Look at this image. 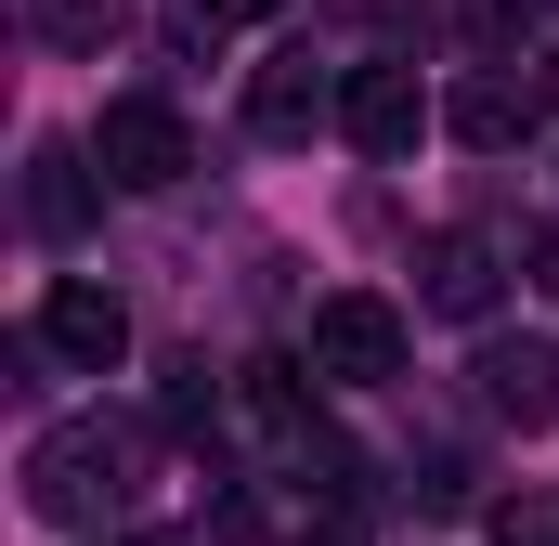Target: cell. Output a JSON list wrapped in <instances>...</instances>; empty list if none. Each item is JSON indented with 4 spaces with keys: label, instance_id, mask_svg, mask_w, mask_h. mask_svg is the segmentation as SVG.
Returning a JSON list of instances; mask_svg holds the SVG:
<instances>
[{
    "label": "cell",
    "instance_id": "obj_4",
    "mask_svg": "<svg viewBox=\"0 0 559 546\" xmlns=\"http://www.w3.org/2000/svg\"><path fill=\"white\" fill-rule=\"evenodd\" d=\"M338 131L365 143V156H417V143H429L417 66H352V79H338Z\"/></svg>",
    "mask_w": 559,
    "mask_h": 546
},
{
    "label": "cell",
    "instance_id": "obj_8",
    "mask_svg": "<svg viewBox=\"0 0 559 546\" xmlns=\"http://www.w3.org/2000/svg\"><path fill=\"white\" fill-rule=\"evenodd\" d=\"M312 118H338V92L312 79V52H274V66L248 79V131H261V143H299Z\"/></svg>",
    "mask_w": 559,
    "mask_h": 546
},
{
    "label": "cell",
    "instance_id": "obj_13",
    "mask_svg": "<svg viewBox=\"0 0 559 546\" xmlns=\"http://www.w3.org/2000/svg\"><path fill=\"white\" fill-rule=\"evenodd\" d=\"M209 26H261V13H286V0H195Z\"/></svg>",
    "mask_w": 559,
    "mask_h": 546
},
{
    "label": "cell",
    "instance_id": "obj_7",
    "mask_svg": "<svg viewBox=\"0 0 559 546\" xmlns=\"http://www.w3.org/2000/svg\"><path fill=\"white\" fill-rule=\"evenodd\" d=\"M468 378H481V404L508 416V429H547V416H559V352H547V339H481Z\"/></svg>",
    "mask_w": 559,
    "mask_h": 546
},
{
    "label": "cell",
    "instance_id": "obj_14",
    "mask_svg": "<svg viewBox=\"0 0 559 546\" xmlns=\"http://www.w3.org/2000/svg\"><path fill=\"white\" fill-rule=\"evenodd\" d=\"M118 546H182V534H118Z\"/></svg>",
    "mask_w": 559,
    "mask_h": 546
},
{
    "label": "cell",
    "instance_id": "obj_9",
    "mask_svg": "<svg viewBox=\"0 0 559 546\" xmlns=\"http://www.w3.org/2000/svg\"><path fill=\"white\" fill-rule=\"evenodd\" d=\"M26 169H39V182H26V222H39V235H79V209H92V143H39Z\"/></svg>",
    "mask_w": 559,
    "mask_h": 546
},
{
    "label": "cell",
    "instance_id": "obj_1",
    "mask_svg": "<svg viewBox=\"0 0 559 546\" xmlns=\"http://www.w3.org/2000/svg\"><path fill=\"white\" fill-rule=\"evenodd\" d=\"M131 468H143V442L118 429V416H66V429L26 442V508H39L52 534H92V546H105V508L131 495Z\"/></svg>",
    "mask_w": 559,
    "mask_h": 546
},
{
    "label": "cell",
    "instance_id": "obj_16",
    "mask_svg": "<svg viewBox=\"0 0 559 546\" xmlns=\"http://www.w3.org/2000/svg\"><path fill=\"white\" fill-rule=\"evenodd\" d=\"M547 92H559V52H547Z\"/></svg>",
    "mask_w": 559,
    "mask_h": 546
},
{
    "label": "cell",
    "instance_id": "obj_15",
    "mask_svg": "<svg viewBox=\"0 0 559 546\" xmlns=\"http://www.w3.org/2000/svg\"><path fill=\"white\" fill-rule=\"evenodd\" d=\"M299 546H352V534H299Z\"/></svg>",
    "mask_w": 559,
    "mask_h": 546
},
{
    "label": "cell",
    "instance_id": "obj_10",
    "mask_svg": "<svg viewBox=\"0 0 559 546\" xmlns=\"http://www.w3.org/2000/svg\"><path fill=\"white\" fill-rule=\"evenodd\" d=\"M442 118H455V143H481V156H495V143H521V131H534V92H508V79H481V92H455Z\"/></svg>",
    "mask_w": 559,
    "mask_h": 546
},
{
    "label": "cell",
    "instance_id": "obj_5",
    "mask_svg": "<svg viewBox=\"0 0 559 546\" xmlns=\"http://www.w3.org/2000/svg\"><path fill=\"white\" fill-rule=\"evenodd\" d=\"M39 352H52V365H79V378H105V365L131 352V312H118V286L66 273V286L39 299Z\"/></svg>",
    "mask_w": 559,
    "mask_h": 546
},
{
    "label": "cell",
    "instance_id": "obj_6",
    "mask_svg": "<svg viewBox=\"0 0 559 546\" xmlns=\"http://www.w3.org/2000/svg\"><path fill=\"white\" fill-rule=\"evenodd\" d=\"M495 286H508V248H495V235H429V261H417V299H429V312L481 325Z\"/></svg>",
    "mask_w": 559,
    "mask_h": 546
},
{
    "label": "cell",
    "instance_id": "obj_11",
    "mask_svg": "<svg viewBox=\"0 0 559 546\" xmlns=\"http://www.w3.org/2000/svg\"><path fill=\"white\" fill-rule=\"evenodd\" d=\"M26 26H39L52 52H105V39L131 26V0H26Z\"/></svg>",
    "mask_w": 559,
    "mask_h": 546
},
{
    "label": "cell",
    "instance_id": "obj_12",
    "mask_svg": "<svg viewBox=\"0 0 559 546\" xmlns=\"http://www.w3.org/2000/svg\"><path fill=\"white\" fill-rule=\"evenodd\" d=\"M495 546H559V508H508V521H495Z\"/></svg>",
    "mask_w": 559,
    "mask_h": 546
},
{
    "label": "cell",
    "instance_id": "obj_3",
    "mask_svg": "<svg viewBox=\"0 0 559 546\" xmlns=\"http://www.w3.org/2000/svg\"><path fill=\"white\" fill-rule=\"evenodd\" d=\"M92 169H105L118 195H169V182L195 169V131H182V105H156V92L105 105V118H92Z\"/></svg>",
    "mask_w": 559,
    "mask_h": 546
},
{
    "label": "cell",
    "instance_id": "obj_2",
    "mask_svg": "<svg viewBox=\"0 0 559 546\" xmlns=\"http://www.w3.org/2000/svg\"><path fill=\"white\" fill-rule=\"evenodd\" d=\"M299 365L325 391H378V378H404V312L378 286H338V299H312V352Z\"/></svg>",
    "mask_w": 559,
    "mask_h": 546
}]
</instances>
